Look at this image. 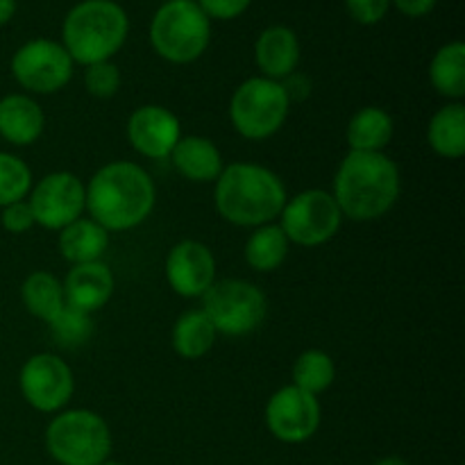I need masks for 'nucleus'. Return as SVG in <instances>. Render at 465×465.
<instances>
[{
    "mask_svg": "<svg viewBox=\"0 0 465 465\" xmlns=\"http://www.w3.org/2000/svg\"><path fill=\"white\" fill-rule=\"evenodd\" d=\"M254 59L263 73L262 77L275 82L286 80L300 64L298 35L286 25L266 27L254 44Z\"/></svg>",
    "mask_w": 465,
    "mask_h": 465,
    "instance_id": "nucleus-17",
    "label": "nucleus"
},
{
    "mask_svg": "<svg viewBox=\"0 0 465 465\" xmlns=\"http://www.w3.org/2000/svg\"><path fill=\"white\" fill-rule=\"evenodd\" d=\"M166 280L182 298H203L216 282V259L200 241H182L166 257Z\"/></svg>",
    "mask_w": 465,
    "mask_h": 465,
    "instance_id": "nucleus-14",
    "label": "nucleus"
},
{
    "mask_svg": "<svg viewBox=\"0 0 465 465\" xmlns=\"http://www.w3.org/2000/svg\"><path fill=\"white\" fill-rule=\"evenodd\" d=\"M431 150L445 159H461L465 154V107L450 103L434 114L427 130Z\"/></svg>",
    "mask_w": 465,
    "mask_h": 465,
    "instance_id": "nucleus-22",
    "label": "nucleus"
},
{
    "mask_svg": "<svg viewBox=\"0 0 465 465\" xmlns=\"http://www.w3.org/2000/svg\"><path fill=\"white\" fill-rule=\"evenodd\" d=\"M84 86L94 98H112L121 89V71H118V66L112 59L109 62L91 64V66H86L84 73Z\"/></svg>",
    "mask_w": 465,
    "mask_h": 465,
    "instance_id": "nucleus-30",
    "label": "nucleus"
},
{
    "mask_svg": "<svg viewBox=\"0 0 465 465\" xmlns=\"http://www.w3.org/2000/svg\"><path fill=\"white\" fill-rule=\"evenodd\" d=\"M21 300L27 312L44 322L53 321L66 304L62 282L45 271H36L25 277L21 286Z\"/></svg>",
    "mask_w": 465,
    "mask_h": 465,
    "instance_id": "nucleus-25",
    "label": "nucleus"
},
{
    "mask_svg": "<svg viewBox=\"0 0 465 465\" xmlns=\"http://www.w3.org/2000/svg\"><path fill=\"white\" fill-rule=\"evenodd\" d=\"M404 16H411V18H420L427 16L431 9L436 7L439 0H391Z\"/></svg>",
    "mask_w": 465,
    "mask_h": 465,
    "instance_id": "nucleus-34",
    "label": "nucleus"
},
{
    "mask_svg": "<svg viewBox=\"0 0 465 465\" xmlns=\"http://www.w3.org/2000/svg\"><path fill=\"white\" fill-rule=\"evenodd\" d=\"M375 465H409V463L404 461L402 457H384V459H380Z\"/></svg>",
    "mask_w": 465,
    "mask_h": 465,
    "instance_id": "nucleus-37",
    "label": "nucleus"
},
{
    "mask_svg": "<svg viewBox=\"0 0 465 465\" xmlns=\"http://www.w3.org/2000/svg\"><path fill=\"white\" fill-rule=\"evenodd\" d=\"M216 334L218 331L213 330L207 313L203 309H193L177 318L173 327V350L182 359H200L213 348Z\"/></svg>",
    "mask_w": 465,
    "mask_h": 465,
    "instance_id": "nucleus-24",
    "label": "nucleus"
},
{
    "mask_svg": "<svg viewBox=\"0 0 465 465\" xmlns=\"http://www.w3.org/2000/svg\"><path fill=\"white\" fill-rule=\"evenodd\" d=\"M266 425L282 443H304L321 427V402L298 386H284L268 400Z\"/></svg>",
    "mask_w": 465,
    "mask_h": 465,
    "instance_id": "nucleus-13",
    "label": "nucleus"
},
{
    "mask_svg": "<svg viewBox=\"0 0 465 465\" xmlns=\"http://www.w3.org/2000/svg\"><path fill=\"white\" fill-rule=\"evenodd\" d=\"M173 168L182 177L198 184L216 182L223 173V154L212 139L204 136H182L171 153Z\"/></svg>",
    "mask_w": 465,
    "mask_h": 465,
    "instance_id": "nucleus-19",
    "label": "nucleus"
},
{
    "mask_svg": "<svg viewBox=\"0 0 465 465\" xmlns=\"http://www.w3.org/2000/svg\"><path fill=\"white\" fill-rule=\"evenodd\" d=\"M109 245V232L91 218H77L59 230V252L73 266L100 262Z\"/></svg>",
    "mask_w": 465,
    "mask_h": 465,
    "instance_id": "nucleus-20",
    "label": "nucleus"
},
{
    "mask_svg": "<svg viewBox=\"0 0 465 465\" xmlns=\"http://www.w3.org/2000/svg\"><path fill=\"white\" fill-rule=\"evenodd\" d=\"M282 86H284L286 95H289V103H293V100H304L309 95V91H312V84H309L307 77L295 75V73H291V75L282 82Z\"/></svg>",
    "mask_w": 465,
    "mask_h": 465,
    "instance_id": "nucleus-35",
    "label": "nucleus"
},
{
    "mask_svg": "<svg viewBox=\"0 0 465 465\" xmlns=\"http://www.w3.org/2000/svg\"><path fill=\"white\" fill-rule=\"evenodd\" d=\"M16 14V0H0V27L7 25Z\"/></svg>",
    "mask_w": 465,
    "mask_h": 465,
    "instance_id": "nucleus-36",
    "label": "nucleus"
},
{
    "mask_svg": "<svg viewBox=\"0 0 465 465\" xmlns=\"http://www.w3.org/2000/svg\"><path fill=\"white\" fill-rule=\"evenodd\" d=\"M32 189V171L16 154L0 153V207L21 203Z\"/></svg>",
    "mask_w": 465,
    "mask_h": 465,
    "instance_id": "nucleus-29",
    "label": "nucleus"
},
{
    "mask_svg": "<svg viewBox=\"0 0 465 465\" xmlns=\"http://www.w3.org/2000/svg\"><path fill=\"white\" fill-rule=\"evenodd\" d=\"M393 116L380 107H363L350 118L348 145L352 153H384L393 139Z\"/></svg>",
    "mask_w": 465,
    "mask_h": 465,
    "instance_id": "nucleus-21",
    "label": "nucleus"
},
{
    "mask_svg": "<svg viewBox=\"0 0 465 465\" xmlns=\"http://www.w3.org/2000/svg\"><path fill=\"white\" fill-rule=\"evenodd\" d=\"M431 86L450 100H461L465 95V45L463 41H450L430 64Z\"/></svg>",
    "mask_w": 465,
    "mask_h": 465,
    "instance_id": "nucleus-23",
    "label": "nucleus"
},
{
    "mask_svg": "<svg viewBox=\"0 0 465 465\" xmlns=\"http://www.w3.org/2000/svg\"><path fill=\"white\" fill-rule=\"evenodd\" d=\"M45 116L36 100L9 94L0 100V136L12 145H32L44 134Z\"/></svg>",
    "mask_w": 465,
    "mask_h": 465,
    "instance_id": "nucleus-18",
    "label": "nucleus"
},
{
    "mask_svg": "<svg viewBox=\"0 0 465 465\" xmlns=\"http://www.w3.org/2000/svg\"><path fill=\"white\" fill-rule=\"evenodd\" d=\"M157 191L139 163L112 162L100 168L86 186L91 221L107 232H127L153 213Z\"/></svg>",
    "mask_w": 465,
    "mask_h": 465,
    "instance_id": "nucleus-1",
    "label": "nucleus"
},
{
    "mask_svg": "<svg viewBox=\"0 0 465 465\" xmlns=\"http://www.w3.org/2000/svg\"><path fill=\"white\" fill-rule=\"evenodd\" d=\"M166 3H175V0H166Z\"/></svg>",
    "mask_w": 465,
    "mask_h": 465,
    "instance_id": "nucleus-39",
    "label": "nucleus"
},
{
    "mask_svg": "<svg viewBox=\"0 0 465 465\" xmlns=\"http://www.w3.org/2000/svg\"><path fill=\"white\" fill-rule=\"evenodd\" d=\"M282 232L289 243H298L302 248H316L334 239L343 223L339 204L334 195L321 189H309L286 200L280 213Z\"/></svg>",
    "mask_w": 465,
    "mask_h": 465,
    "instance_id": "nucleus-9",
    "label": "nucleus"
},
{
    "mask_svg": "<svg viewBox=\"0 0 465 465\" xmlns=\"http://www.w3.org/2000/svg\"><path fill=\"white\" fill-rule=\"evenodd\" d=\"M103 465H125V463H116V461H104Z\"/></svg>",
    "mask_w": 465,
    "mask_h": 465,
    "instance_id": "nucleus-38",
    "label": "nucleus"
},
{
    "mask_svg": "<svg viewBox=\"0 0 465 465\" xmlns=\"http://www.w3.org/2000/svg\"><path fill=\"white\" fill-rule=\"evenodd\" d=\"M45 448L59 465H103L112 454V431L95 411L71 409L53 418Z\"/></svg>",
    "mask_w": 465,
    "mask_h": 465,
    "instance_id": "nucleus-6",
    "label": "nucleus"
},
{
    "mask_svg": "<svg viewBox=\"0 0 465 465\" xmlns=\"http://www.w3.org/2000/svg\"><path fill=\"white\" fill-rule=\"evenodd\" d=\"M336 380V366L331 357L322 350H307L298 357L293 366V386L318 395L330 389Z\"/></svg>",
    "mask_w": 465,
    "mask_h": 465,
    "instance_id": "nucleus-27",
    "label": "nucleus"
},
{
    "mask_svg": "<svg viewBox=\"0 0 465 465\" xmlns=\"http://www.w3.org/2000/svg\"><path fill=\"white\" fill-rule=\"evenodd\" d=\"M130 32L125 9L114 0H82L66 14L62 45L73 62L91 66L109 62L123 48Z\"/></svg>",
    "mask_w": 465,
    "mask_h": 465,
    "instance_id": "nucleus-4",
    "label": "nucleus"
},
{
    "mask_svg": "<svg viewBox=\"0 0 465 465\" xmlns=\"http://www.w3.org/2000/svg\"><path fill=\"white\" fill-rule=\"evenodd\" d=\"M64 298L71 307L94 313L109 302L114 293V275L103 262L80 263L64 280Z\"/></svg>",
    "mask_w": 465,
    "mask_h": 465,
    "instance_id": "nucleus-16",
    "label": "nucleus"
},
{
    "mask_svg": "<svg viewBox=\"0 0 465 465\" xmlns=\"http://www.w3.org/2000/svg\"><path fill=\"white\" fill-rule=\"evenodd\" d=\"M212 41V21L195 0L163 3L150 21V44L171 64H191L204 54Z\"/></svg>",
    "mask_w": 465,
    "mask_h": 465,
    "instance_id": "nucleus-5",
    "label": "nucleus"
},
{
    "mask_svg": "<svg viewBox=\"0 0 465 465\" xmlns=\"http://www.w3.org/2000/svg\"><path fill=\"white\" fill-rule=\"evenodd\" d=\"M203 312L218 334L245 336L266 318V298L250 282L221 280L203 295Z\"/></svg>",
    "mask_w": 465,
    "mask_h": 465,
    "instance_id": "nucleus-8",
    "label": "nucleus"
},
{
    "mask_svg": "<svg viewBox=\"0 0 465 465\" xmlns=\"http://www.w3.org/2000/svg\"><path fill=\"white\" fill-rule=\"evenodd\" d=\"M21 393L32 409L41 413L62 411L73 398L75 380L64 359L41 352L27 359L18 375Z\"/></svg>",
    "mask_w": 465,
    "mask_h": 465,
    "instance_id": "nucleus-11",
    "label": "nucleus"
},
{
    "mask_svg": "<svg viewBox=\"0 0 465 465\" xmlns=\"http://www.w3.org/2000/svg\"><path fill=\"white\" fill-rule=\"evenodd\" d=\"M73 59L62 44L50 39H32L12 57V75L32 94H57L71 82Z\"/></svg>",
    "mask_w": 465,
    "mask_h": 465,
    "instance_id": "nucleus-10",
    "label": "nucleus"
},
{
    "mask_svg": "<svg viewBox=\"0 0 465 465\" xmlns=\"http://www.w3.org/2000/svg\"><path fill=\"white\" fill-rule=\"evenodd\" d=\"M27 204L36 225L59 232L82 218L86 209V186L73 173H50L32 189Z\"/></svg>",
    "mask_w": 465,
    "mask_h": 465,
    "instance_id": "nucleus-12",
    "label": "nucleus"
},
{
    "mask_svg": "<svg viewBox=\"0 0 465 465\" xmlns=\"http://www.w3.org/2000/svg\"><path fill=\"white\" fill-rule=\"evenodd\" d=\"M50 331H53L54 341L64 348H77V345H84L86 341L94 334V318L91 313L82 312V309L71 307V304H64L62 312L48 322Z\"/></svg>",
    "mask_w": 465,
    "mask_h": 465,
    "instance_id": "nucleus-28",
    "label": "nucleus"
},
{
    "mask_svg": "<svg viewBox=\"0 0 465 465\" xmlns=\"http://www.w3.org/2000/svg\"><path fill=\"white\" fill-rule=\"evenodd\" d=\"M286 200L284 182L259 163H230L216 180V209L232 225H268L280 218Z\"/></svg>",
    "mask_w": 465,
    "mask_h": 465,
    "instance_id": "nucleus-3",
    "label": "nucleus"
},
{
    "mask_svg": "<svg viewBox=\"0 0 465 465\" xmlns=\"http://www.w3.org/2000/svg\"><path fill=\"white\" fill-rule=\"evenodd\" d=\"M198 7L207 14V18H216V21H232L239 18L241 14L248 12L252 0H195Z\"/></svg>",
    "mask_w": 465,
    "mask_h": 465,
    "instance_id": "nucleus-33",
    "label": "nucleus"
},
{
    "mask_svg": "<svg viewBox=\"0 0 465 465\" xmlns=\"http://www.w3.org/2000/svg\"><path fill=\"white\" fill-rule=\"evenodd\" d=\"M127 139L132 148L148 159L171 157L173 148L182 139L180 118L159 104H143L132 112L127 121Z\"/></svg>",
    "mask_w": 465,
    "mask_h": 465,
    "instance_id": "nucleus-15",
    "label": "nucleus"
},
{
    "mask_svg": "<svg viewBox=\"0 0 465 465\" xmlns=\"http://www.w3.org/2000/svg\"><path fill=\"white\" fill-rule=\"evenodd\" d=\"M289 95L282 82L268 77H250L230 100V118L243 139L263 141L277 134L289 116Z\"/></svg>",
    "mask_w": 465,
    "mask_h": 465,
    "instance_id": "nucleus-7",
    "label": "nucleus"
},
{
    "mask_svg": "<svg viewBox=\"0 0 465 465\" xmlns=\"http://www.w3.org/2000/svg\"><path fill=\"white\" fill-rule=\"evenodd\" d=\"M345 7L352 21L361 25H375L389 14L391 0H345Z\"/></svg>",
    "mask_w": 465,
    "mask_h": 465,
    "instance_id": "nucleus-31",
    "label": "nucleus"
},
{
    "mask_svg": "<svg viewBox=\"0 0 465 465\" xmlns=\"http://www.w3.org/2000/svg\"><path fill=\"white\" fill-rule=\"evenodd\" d=\"M0 223H3V227L9 232V234H25V232H30L32 227L36 225L30 204H27L25 200L3 207Z\"/></svg>",
    "mask_w": 465,
    "mask_h": 465,
    "instance_id": "nucleus-32",
    "label": "nucleus"
},
{
    "mask_svg": "<svg viewBox=\"0 0 465 465\" xmlns=\"http://www.w3.org/2000/svg\"><path fill=\"white\" fill-rule=\"evenodd\" d=\"M400 168L384 153H352L341 162L334 177V200L350 221L368 223L386 216L398 203Z\"/></svg>",
    "mask_w": 465,
    "mask_h": 465,
    "instance_id": "nucleus-2",
    "label": "nucleus"
},
{
    "mask_svg": "<svg viewBox=\"0 0 465 465\" xmlns=\"http://www.w3.org/2000/svg\"><path fill=\"white\" fill-rule=\"evenodd\" d=\"M289 254V239L280 225H262L245 243V262L257 272H271L284 263Z\"/></svg>",
    "mask_w": 465,
    "mask_h": 465,
    "instance_id": "nucleus-26",
    "label": "nucleus"
}]
</instances>
